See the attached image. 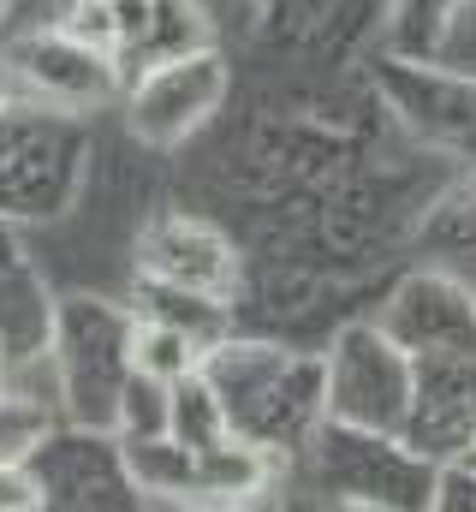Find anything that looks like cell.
I'll use <instances>...</instances> for the list:
<instances>
[{
    "label": "cell",
    "mask_w": 476,
    "mask_h": 512,
    "mask_svg": "<svg viewBox=\"0 0 476 512\" xmlns=\"http://www.w3.org/2000/svg\"><path fill=\"white\" fill-rule=\"evenodd\" d=\"M227 96V66L215 54H191V60H167L143 78V90L131 96V131L149 143H179L185 131H197L215 102Z\"/></svg>",
    "instance_id": "6da1fadb"
},
{
    "label": "cell",
    "mask_w": 476,
    "mask_h": 512,
    "mask_svg": "<svg viewBox=\"0 0 476 512\" xmlns=\"http://www.w3.org/2000/svg\"><path fill=\"white\" fill-rule=\"evenodd\" d=\"M125 465L131 477L149 489V495H173V501H191L197 495V453L173 435H155V441H131L125 447Z\"/></svg>",
    "instance_id": "7a4b0ae2"
},
{
    "label": "cell",
    "mask_w": 476,
    "mask_h": 512,
    "mask_svg": "<svg viewBox=\"0 0 476 512\" xmlns=\"http://www.w3.org/2000/svg\"><path fill=\"white\" fill-rule=\"evenodd\" d=\"M262 483H268V465H262V453H256V447H244V441H233V435H227L221 447L197 453V495H215L221 507L250 501Z\"/></svg>",
    "instance_id": "3957f363"
},
{
    "label": "cell",
    "mask_w": 476,
    "mask_h": 512,
    "mask_svg": "<svg viewBox=\"0 0 476 512\" xmlns=\"http://www.w3.org/2000/svg\"><path fill=\"white\" fill-rule=\"evenodd\" d=\"M131 370L155 387H179L185 376H197V340L185 328L167 322H143L131 334Z\"/></svg>",
    "instance_id": "277c9868"
},
{
    "label": "cell",
    "mask_w": 476,
    "mask_h": 512,
    "mask_svg": "<svg viewBox=\"0 0 476 512\" xmlns=\"http://www.w3.org/2000/svg\"><path fill=\"white\" fill-rule=\"evenodd\" d=\"M30 507H36L30 477H18V471H6V465H0V512H30Z\"/></svg>",
    "instance_id": "5b68a950"
},
{
    "label": "cell",
    "mask_w": 476,
    "mask_h": 512,
    "mask_svg": "<svg viewBox=\"0 0 476 512\" xmlns=\"http://www.w3.org/2000/svg\"><path fill=\"white\" fill-rule=\"evenodd\" d=\"M0 90H6V78H0Z\"/></svg>",
    "instance_id": "8992f818"
},
{
    "label": "cell",
    "mask_w": 476,
    "mask_h": 512,
    "mask_svg": "<svg viewBox=\"0 0 476 512\" xmlns=\"http://www.w3.org/2000/svg\"><path fill=\"white\" fill-rule=\"evenodd\" d=\"M0 6H6V0H0Z\"/></svg>",
    "instance_id": "52a82bcc"
}]
</instances>
